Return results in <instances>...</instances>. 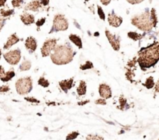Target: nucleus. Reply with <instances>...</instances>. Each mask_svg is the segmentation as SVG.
Instances as JSON below:
<instances>
[{"instance_id": "nucleus-25", "label": "nucleus", "mask_w": 159, "mask_h": 140, "mask_svg": "<svg viewBox=\"0 0 159 140\" xmlns=\"http://www.w3.org/2000/svg\"><path fill=\"white\" fill-rule=\"evenodd\" d=\"M93 68V62H89V61H87L85 64L82 65L80 66V69L82 70V71H85V70L91 69V68Z\"/></svg>"}, {"instance_id": "nucleus-34", "label": "nucleus", "mask_w": 159, "mask_h": 140, "mask_svg": "<svg viewBox=\"0 0 159 140\" xmlns=\"http://www.w3.org/2000/svg\"><path fill=\"white\" fill-rule=\"evenodd\" d=\"M144 0H127V2L130 3L132 5H135V4H139V3L142 2H144Z\"/></svg>"}, {"instance_id": "nucleus-40", "label": "nucleus", "mask_w": 159, "mask_h": 140, "mask_svg": "<svg viewBox=\"0 0 159 140\" xmlns=\"http://www.w3.org/2000/svg\"><path fill=\"white\" fill-rule=\"evenodd\" d=\"M155 90L156 93H159V79L158 80V82L155 83Z\"/></svg>"}, {"instance_id": "nucleus-35", "label": "nucleus", "mask_w": 159, "mask_h": 140, "mask_svg": "<svg viewBox=\"0 0 159 140\" xmlns=\"http://www.w3.org/2000/svg\"><path fill=\"white\" fill-rule=\"evenodd\" d=\"M45 20H46V18L40 19L39 20H37V23H36V24H37V26H39V27H40V26H41L42 25L45 23Z\"/></svg>"}, {"instance_id": "nucleus-22", "label": "nucleus", "mask_w": 159, "mask_h": 140, "mask_svg": "<svg viewBox=\"0 0 159 140\" xmlns=\"http://www.w3.org/2000/svg\"><path fill=\"white\" fill-rule=\"evenodd\" d=\"M14 10L13 9H0V15L2 17H7L9 16H11L12 14H13Z\"/></svg>"}, {"instance_id": "nucleus-38", "label": "nucleus", "mask_w": 159, "mask_h": 140, "mask_svg": "<svg viewBox=\"0 0 159 140\" xmlns=\"http://www.w3.org/2000/svg\"><path fill=\"white\" fill-rule=\"evenodd\" d=\"M101 3L104 6H108L110 2H111V0H100Z\"/></svg>"}, {"instance_id": "nucleus-46", "label": "nucleus", "mask_w": 159, "mask_h": 140, "mask_svg": "<svg viewBox=\"0 0 159 140\" xmlns=\"http://www.w3.org/2000/svg\"><path fill=\"white\" fill-rule=\"evenodd\" d=\"M158 140H159V139H158Z\"/></svg>"}, {"instance_id": "nucleus-9", "label": "nucleus", "mask_w": 159, "mask_h": 140, "mask_svg": "<svg viewBox=\"0 0 159 140\" xmlns=\"http://www.w3.org/2000/svg\"><path fill=\"white\" fill-rule=\"evenodd\" d=\"M99 93L101 98L103 99H110L112 96L111 87L106 83H101L99 86Z\"/></svg>"}, {"instance_id": "nucleus-42", "label": "nucleus", "mask_w": 159, "mask_h": 140, "mask_svg": "<svg viewBox=\"0 0 159 140\" xmlns=\"http://www.w3.org/2000/svg\"><path fill=\"white\" fill-rule=\"evenodd\" d=\"M89 102V100H85L84 101V102H79L78 103V104H79V105H84V104H88V103Z\"/></svg>"}, {"instance_id": "nucleus-8", "label": "nucleus", "mask_w": 159, "mask_h": 140, "mask_svg": "<svg viewBox=\"0 0 159 140\" xmlns=\"http://www.w3.org/2000/svg\"><path fill=\"white\" fill-rule=\"evenodd\" d=\"M105 33L106 36H107V39H108V41L110 42V45L113 48V49L116 51H119L120 48V39L116 35L111 34L108 30H106Z\"/></svg>"}, {"instance_id": "nucleus-6", "label": "nucleus", "mask_w": 159, "mask_h": 140, "mask_svg": "<svg viewBox=\"0 0 159 140\" xmlns=\"http://www.w3.org/2000/svg\"><path fill=\"white\" fill-rule=\"evenodd\" d=\"M5 60L12 65H16L20 62L21 59V51L20 49H15L9 51L3 54Z\"/></svg>"}, {"instance_id": "nucleus-36", "label": "nucleus", "mask_w": 159, "mask_h": 140, "mask_svg": "<svg viewBox=\"0 0 159 140\" xmlns=\"http://www.w3.org/2000/svg\"><path fill=\"white\" fill-rule=\"evenodd\" d=\"M5 75H6V72H5L3 67L0 65V79H2V78L5 76Z\"/></svg>"}, {"instance_id": "nucleus-12", "label": "nucleus", "mask_w": 159, "mask_h": 140, "mask_svg": "<svg viewBox=\"0 0 159 140\" xmlns=\"http://www.w3.org/2000/svg\"><path fill=\"white\" fill-rule=\"evenodd\" d=\"M73 82H74V79L73 78H70L68 79H65V80H62L59 82V86H60L61 89L63 90L65 93H68L69 90H71L73 86Z\"/></svg>"}, {"instance_id": "nucleus-30", "label": "nucleus", "mask_w": 159, "mask_h": 140, "mask_svg": "<svg viewBox=\"0 0 159 140\" xmlns=\"http://www.w3.org/2000/svg\"><path fill=\"white\" fill-rule=\"evenodd\" d=\"M97 8H98V14H99V16L100 17L101 20H105L106 16H105V14H104V12H103V10H102V7H101V6H98Z\"/></svg>"}, {"instance_id": "nucleus-16", "label": "nucleus", "mask_w": 159, "mask_h": 140, "mask_svg": "<svg viewBox=\"0 0 159 140\" xmlns=\"http://www.w3.org/2000/svg\"><path fill=\"white\" fill-rule=\"evenodd\" d=\"M69 40L74 44L75 45L78 47L79 48H82V39L79 36L76 35V34H71L69 35Z\"/></svg>"}, {"instance_id": "nucleus-10", "label": "nucleus", "mask_w": 159, "mask_h": 140, "mask_svg": "<svg viewBox=\"0 0 159 140\" xmlns=\"http://www.w3.org/2000/svg\"><path fill=\"white\" fill-rule=\"evenodd\" d=\"M108 22L109 24L113 27H119L122 24L123 19L122 17L118 16L114 13V12H113L108 15Z\"/></svg>"}, {"instance_id": "nucleus-39", "label": "nucleus", "mask_w": 159, "mask_h": 140, "mask_svg": "<svg viewBox=\"0 0 159 140\" xmlns=\"http://www.w3.org/2000/svg\"><path fill=\"white\" fill-rule=\"evenodd\" d=\"M40 3H41V5H43V6H48V4H49V0H40Z\"/></svg>"}, {"instance_id": "nucleus-33", "label": "nucleus", "mask_w": 159, "mask_h": 140, "mask_svg": "<svg viewBox=\"0 0 159 140\" xmlns=\"http://www.w3.org/2000/svg\"><path fill=\"white\" fill-rule=\"evenodd\" d=\"M10 90L9 89V86H0V92L1 93H6V92H8L9 90Z\"/></svg>"}, {"instance_id": "nucleus-31", "label": "nucleus", "mask_w": 159, "mask_h": 140, "mask_svg": "<svg viewBox=\"0 0 159 140\" xmlns=\"http://www.w3.org/2000/svg\"><path fill=\"white\" fill-rule=\"evenodd\" d=\"M25 100H27L28 102L37 103V104H39V103H40V100H39L36 99V98L33 97V96H27V97H25Z\"/></svg>"}, {"instance_id": "nucleus-14", "label": "nucleus", "mask_w": 159, "mask_h": 140, "mask_svg": "<svg viewBox=\"0 0 159 140\" xmlns=\"http://www.w3.org/2000/svg\"><path fill=\"white\" fill-rule=\"evenodd\" d=\"M41 7V3L38 0H34V1L30 2L28 3L26 6H25L24 9L25 10H30L34 11V12H37L40 9Z\"/></svg>"}, {"instance_id": "nucleus-21", "label": "nucleus", "mask_w": 159, "mask_h": 140, "mask_svg": "<svg viewBox=\"0 0 159 140\" xmlns=\"http://www.w3.org/2000/svg\"><path fill=\"white\" fill-rule=\"evenodd\" d=\"M151 19H152V23H153V27H156L157 23H158V17H157L156 10L154 8H152L151 10Z\"/></svg>"}, {"instance_id": "nucleus-7", "label": "nucleus", "mask_w": 159, "mask_h": 140, "mask_svg": "<svg viewBox=\"0 0 159 140\" xmlns=\"http://www.w3.org/2000/svg\"><path fill=\"white\" fill-rule=\"evenodd\" d=\"M56 47H57V40L56 39L51 38L45 40L43 46L41 47V49H40L42 57L46 58L51 55V54Z\"/></svg>"}, {"instance_id": "nucleus-37", "label": "nucleus", "mask_w": 159, "mask_h": 140, "mask_svg": "<svg viewBox=\"0 0 159 140\" xmlns=\"http://www.w3.org/2000/svg\"><path fill=\"white\" fill-rule=\"evenodd\" d=\"M5 22H6L5 19L3 18L1 15H0V31H1V30L2 29L3 26H4V24H5Z\"/></svg>"}, {"instance_id": "nucleus-43", "label": "nucleus", "mask_w": 159, "mask_h": 140, "mask_svg": "<svg viewBox=\"0 0 159 140\" xmlns=\"http://www.w3.org/2000/svg\"><path fill=\"white\" fill-rule=\"evenodd\" d=\"M1 54H2V51H1V49H0V56H1Z\"/></svg>"}, {"instance_id": "nucleus-44", "label": "nucleus", "mask_w": 159, "mask_h": 140, "mask_svg": "<svg viewBox=\"0 0 159 140\" xmlns=\"http://www.w3.org/2000/svg\"><path fill=\"white\" fill-rule=\"evenodd\" d=\"M85 2H89V0H85Z\"/></svg>"}, {"instance_id": "nucleus-17", "label": "nucleus", "mask_w": 159, "mask_h": 140, "mask_svg": "<svg viewBox=\"0 0 159 140\" xmlns=\"http://www.w3.org/2000/svg\"><path fill=\"white\" fill-rule=\"evenodd\" d=\"M77 93L79 94V96H84V95L86 94L87 92V85L86 82L84 80H81L79 82V86L77 87Z\"/></svg>"}, {"instance_id": "nucleus-20", "label": "nucleus", "mask_w": 159, "mask_h": 140, "mask_svg": "<svg viewBox=\"0 0 159 140\" xmlns=\"http://www.w3.org/2000/svg\"><path fill=\"white\" fill-rule=\"evenodd\" d=\"M15 72L13 70H10V71H8L6 72V75H5L4 77L2 79H1V80L2 82H8V81L11 80L12 78L15 76Z\"/></svg>"}, {"instance_id": "nucleus-19", "label": "nucleus", "mask_w": 159, "mask_h": 140, "mask_svg": "<svg viewBox=\"0 0 159 140\" xmlns=\"http://www.w3.org/2000/svg\"><path fill=\"white\" fill-rule=\"evenodd\" d=\"M31 68V62L29 60H24L20 65V71H28Z\"/></svg>"}, {"instance_id": "nucleus-32", "label": "nucleus", "mask_w": 159, "mask_h": 140, "mask_svg": "<svg viewBox=\"0 0 159 140\" xmlns=\"http://www.w3.org/2000/svg\"><path fill=\"white\" fill-rule=\"evenodd\" d=\"M95 104H100V105H106L107 104V101H106V99H103V98H100V99H97L96 101H95Z\"/></svg>"}, {"instance_id": "nucleus-1", "label": "nucleus", "mask_w": 159, "mask_h": 140, "mask_svg": "<svg viewBox=\"0 0 159 140\" xmlns=\"http://www.w3.org/2000/svg\"><path fill=\"white\" fill-rule=\"evenodd\" d=\"M158 61L159 44L157 42L140 51L138 62L141 69L144 71L156 65Z\"/></svg>"}, {"instance_id": "nucleus-13", "label": "nucleus", "mask_w": 159, "mask_h": 140, "mask_svg": "<svg viewBox=\"0 0 159 140\" xmlns=\"http://www.w3.org/2000/svg\"><path fill=\"white\" fill-rule=\"evenodd\" d=\"M20 20L25 25L33 24L35 22L34 16L30 13H28V12H23L22 15H20Z\"/></svg>"}, {"instance_id": "nucleus-45", "label": "nucleus", "mask_w": 159, "mask_h": 140, "mask_svg": "<svg viewBox=\"0 0 159 140\" xmlns=\"http://www.w3.org/2000/svg\"><path fill=\"white\" fill-rule=\"evenodd\" d=\"M158 44H159V42H158Z\"/></svg>"}, {"instance_id": "nucleus-2", "label": "nucleus", "mask_w": 159, "mask_h": 140, "mask_svg": "<svg viewBox=\"0 0 159 140\" xmlns=\"http://www.w3.org/2000/svg\"><path fill=\"white\" fill-rule=\"evenodd\" d=\"M75 52L69 44L57 45L51 54V59L57 65H67L73 60Z\"/></svg>"}, {"instance_id": "nucleus-3", "label": "nucleus", "mask_w": 159, "mask_h": 140, "mask_svg": "<svg viewBox=\"0 0 159 140\" xmlns=\"http://www.w3.org/2000/svg\"><path fill=\"white\" fill-rule=\"evenodd\" d=\"M131 23L144 32L151 31L153 28V23L151 19V12H149L148 10L134 16L131 19Z\"/></svg>"}, {"instance_id": "nucleus-15", "label": "nucleus", "mask_w": 159, "mask_h": 140, "mask_svg": "<svg viewBox=\"0 0 159 140\" xmlns=\"http://www.w3.org/2000/svg\"><path fill=\"white\" fill-rule=\"evenodd\" d=\"M19 41H20V38L17 37L16 34H12V35L8 38L7 41H6V43L5 44L3 48H4V49H9V48H10L11 47L13 46L14 44L18 43Z\"/></svg>"}, {"instance_id": "nucleus-28", "label": "nucleus", "mask_w": 159, "mask_h": 140, "mask_svg": "<svg viewBox=\"0 0 159 140\" xmlns=\"http://www.w3.org/2000/svg\"><path fill=\"white\" fill-rule=\"evenodd\" d=\"M86 140H104V138L97 135H89L86 137Z\"/></svg>"}, {"instance_id": "nucleus-26", "label": "nucleus", "mask_w": 159, "mask_h": 140, "mask_svg": "<svg viewBox=\"0 0 159 140\" xmlns=\"http://www.w3.org/2000/svg\"><path fill=\"white\" fill-rule=\"evenodd\" d=\"M119 103H120V107H121V109H122V110H124V107H127V108H128L129 105L127 104V100H126L124 97L121 96L119 100Z\"/></svg>"}, {"instance_id": "nucleus-29", "label": "nucleus", "mask_w": 159, "mask_h": 140, "mask_svg": "<svg viewBox=\"0 0 159 140\" xmlns=\"http://www.w3.org/2000/svg\"><path fill=\"white\" fill-rule=\"evenodd\" d=\"M23 2V0H12V5L14 8L20 7Z\"/></svg>"}, {"instance_id": "nucleus-27", "label": "nucleus", "mask_w": 159, "mask_h": 140, "mask_svg": "<svg viewBox=\"0 0 159 140\" xmlns=\"http://www.w3.org/2000/svg\"><path fill=\"white\" fill-rule=\"evenodd\" d=\"M79 135V133L78 132H72L70 134H68L66 136V140H73L75 139Z\"/></svg>"}, {"instance_id": "nucleus-41", "label": "nucleus", "mask_w": 159, "mask_h": 140, "mask_svg": "<svg viewBox=\"0 0 159 140\" xmlns=\"http://www.w3.org/2000/svg\"><path fill=\"white\" fill-rule=\"evenodd\" d=\"M6 1H7V0H0V7L4 6L5 4H6Z\"/></svg>"}, {"instance_id": "nucleus-18", "label": "nucleus", "mask_w": 159, "mask_h": 140, "mask_svg": "<svg viewBox=\"0 0 159 140\" xmlns=\"http://www.w3.org/2000/svg\"><path fill=\"white\" fill-rule=\"evenodd\" d=\"M143 85L146 87L147 89L150 90V89H152L155 86V81H154L153 76H149L148 78H147L145 82H144Z\"/></svg>"}, {"instance_id": "nucleus-5", "label": "nucleus", "mask_w": 159, "mask_h": 140, "mask_svg": "<svg viewBox=\"0 0 159 140\" xmlns=\"http://www.w3.org/2000/svg\"><path fill=\"white\" fill-rule=\"evenodd\" d=\"M68 29V22L65 16L62 14H57L54 16L53 20V26L49 34L58 31H65Z\"/></svg>"}, {"instance_id": "nucleus-11", "label": "nucleus", "mask_w": 159, "mask_h": 140, "mask_svg": "<svg viewBox=\"0 0 159 140\" xmlns=\"http://www.w3.org/2000/svg\"><path fill=\"white\" fill-rule=\"evenodd\" d=\"M25 47L29 53H34L37 50V42L34 37H28L25 41Z\"/></svg>"}, {"instance_id": "nucleus-24", "label": "nucleus", "mask_w": 159, "mask_h": 140, "mask_svg": "<svg viewBox=\"0 0 159 140\" xmlns=\"http://www.w3.org/2000/svg\"><path fill=\"white\" fill-rule=\"evenodd\" d=\"M37 83H38L39 86H41L42 87H44V88H47V87L49 86L50 85L49 81H48L47 79H45L44 77H43V76H41V77L38 79Z\"/></svg>"}, {"instance_id": "nucleus-23", "label": "nucleus", "mask_w": 159, "mask_h": 140, "mask_svg": "<svg viewBox=\"0 0 159 140\" xmlns=\"http://www.w3.org/2000/svg\"><path fill=\"white\" fill-rule=\"evenodd\" d=\"M127 36L133 40H138L143 37L142 34H138V33L136 32H128Z\"/></svg>"}, {"instance_id": "nucleus-4", "label": "nucleus", "mask_w": 159, "mask_h": 140, "mask_svg": "<svg viewBox=\"0 0 159 140\" xmlns=\"http://www.w3.org/2000/svg\"><path fill=\"white\" fill-rule=\"evenodd\" d=\"M16 90L18 94L26 95L31 92L33 89V79L30 76H26L19 79L16 82Z\"/></svg>"}]
</instances>
